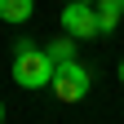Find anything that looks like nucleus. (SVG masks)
Returning <instances> with one entry per match:
<instances>
[{"label": "nucleus", "mask_w": 124, "mask_h": 124, "mask_svg": "<svg viewBox=\"0 0 124 124\" xmlns=\"http://www.w3.org/2000/svg\"><path fill=\"white\" fill-rule=\"evenodd\" d=\"M53 80V58L36 49L31 40H13V84L18 89H49Z\"/></svg>", "instance_id": "obj_1"}, {"label": "nucleus", "mask_w": 124, "mask_h": 124, "mask_svg": "<svg viewBox=\"0 0 124 124\" xmlns=\"http://www.w3.org/2000/svg\"><path fill=\"white\" fill-rule=\"evenodd\" d=\"M49 89H53V98H58V102H84V98H89V89H93V71L84 67V62L67 58V62H58V67H53Z\"/></svg>", "instance_id": "obj_2"}, {"label": "nucleus", "mask_w": 124, "mask_h": 124, "mask_svg": "<svg viewBox=\"0 0 124 124\" xmlns=\"http://www.w3.org/2000/svg\"><path fill=\"white\" fill-rule=\"evenodd\" d=\"M62 31L75 36V40L102 36V31H98V9H93V5H80V0H67V5H62Z\"/></svg>", "instance_id": "obj_3"}, {"label": "nucleus", "mask_w": 124, "mask_h": 124, "mask_svg": "<svg viewBox=\"0 0 124 124\" xmlns=\"http://www.w3.org/2000/svg\"><path fill=\"white\" fill-rule=\"evenodd\" d=\"M93 9H98V31H115L120 18H124V0H93Z\"/></svg>", "instance_id": "obj_4"}, {"label": "nucleus", "mask_w": 124, "mask_h": 124, "mask_svg": "<svg viewBox=\"0 0 124 124\" xmlns=\"http://www.w3.org/2000/svg\"><path fill=\"white\" fill-rule=\"evenodd\" d=\"M31 13H36V0H0V22L9 27H22Z\"/></svg>", "instance_id": "obj_5"}, {"label": "nucleus", "mask_w": 124, "mask_h": 124, "mask_svg": "<svg viewBox=\"0 0 124 124\" xmlns=\"http://www.w3.org/2000/svg\"><path fill=\"white\" fill-rule=\"evenodd\" d=\"M75 44H80L75 36H58V40H49V44H44V53H49V58H53V67H58V62L75 58Z\"/></svg>", "instance_id": "obj_6"}, {"label": "nucleus", "mask_w": 124, "mask_h": 124, "mask_svg": "<svg viewBox=\"0 0 124 124\" xmlns=\"http://www.w3.org/2000/svg\"><path fill=\"white\" fill-rule=\"evenodd\" d=\"M115 75H120V84H124V62H120V71H115Z\"/></svg>", "instance_id": "obj_7"}, {"label": "nucleus", "mask_w": 124, "mask_h": 124, "mask_svg": "<svg viewBox=\"0 0 124 124\" xmlns=\"http://www.w3.org/2000/svg\"><path fill=\"white\" fill-rule=\"evenodd\" d=\"M0 124H5V102H0Z\"/></svg>", "instance_id": "obj_8"}, {"label": "nucleus", "mask_w": 124, "mask_h": 124, "mask_svg": "<svg viewBox=\"0 0 124 124\" xmlns=\"http://www.w3.org/2000/svg\"><path fill=\"white\" fill-rule=\"evenodd\" d=\"M80 5H93V0H80Z\"/></svg>", "instance_id": "obj_9"}]
</instances>
